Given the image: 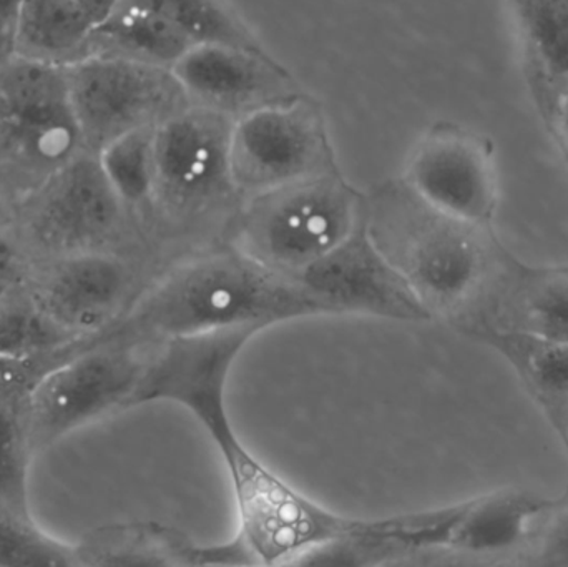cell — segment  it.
I'll return each instance as SVG.
<instances>
[{"label": "cell", "mask_w": 568, "mask_h": 567, "mask_svg": "<svg viewBox=\"0 0 568 567\" xmlns=\"http://www.w3.org/2000/svg\"><path fill=\"white\" fill-rule=\"evenodd\" d=\"M23 2L26 0H0V65L16 59Z\"/></svg>", "instance_id": "obj_28"}, {"label": "cell", "mask_w": 568, "mask_h": 567, "mask_svg": "<svg viewBox=\"0 0 568 567\" xmlns=\"http://www.w3.org/2000/svg\"><path fill=\"white\" fill-rule=\"evenodd\" d=\"M63 70L83 149L95 155L120 136L155 129L192 105L166 67L92 53Z\"/></svg>", "instance_id": "obj_7"}, {"label": "cell", "mask_w": 568, "mask_h": 567, "mask_svg": "<svg viewBox=\"0 0 568 567\" xmlns=\"http://www.w3.org/2000/svg\"><path fill=\"white\" fill-rule=\"evenodd\" d=\"M556 145L564 153L568 163V95L560 112L559 126H557Z\"/></svg>", "instance_id": "obj_31"}, {"label": "cell", "mask_w": 568, "mask_h": 567, "mask_svg": "<svg viewBox=\"0 0 568 567\" xmlns=\"http://www.w3.org/2000/svg\"><path fill=\"white\" fill-rule=\"evenodd\" d=\"M556 506L523 488H503L459 503L447 551L469 558L520 555L537 522Z\"/></svg>", "instance_id": "obj_17"}, {"label": "cell", "mask_w": 568, "mask_h": 567, "mask_svg": "<svg viewBox=\"0 0 568 567\" xmlns=\"http://www.w3.org/2000/svg\"><path fill=\"white\" fill-rule=\"evenodd\" d=\"M132 286L125 260L100 250L73 253L50 276L40 308L70 336L87 335L119 315Z\"/></svg>", "instance_id": "obj_15"}, {"label": "cell", "mask_w": 568, "mask_h": 567, "mask_svg": "<svg viewBox=\"0 0 568 567\" xmlns=\"http://www.w3.org/2000/svg\"><path fill=\"white\" fill-rule=\"evenodd\" d=\"M199 546L169 529L115 526L79 545L82 566L196 565Z\"/></svg>", "instance_id": "obj_22"}, {"label": "cell", "mask_w": 568, "mask_h": 567, "mask_svg": "<svg viewBox=\"0 0 568 567\" xmlns=\"http://www.w3.org/2000/svg\"><path fill=\"white\" fill-rule=\"evenodd\" d=\"M554 429H556L557 435H559L560 439H562L568 462V405L567 408L564 409L562 415H560L559 422H557L556 426H554ZM557 502H568V475L566 489H564L562 496H560V498L557 499Z\"/></svg>", "instance_id": "obj_32"}, {"label": "cell", "mask_w": 568, "mask_h": 567, "mask_svg": "<svg viewBox=\"0 0 568 567\" xmlns=\"http://www.w3.org/2000/svg\"><path fill=\"white\" fill-rule=\"evenodd\" d=\"M193 45L196 43L169 20L116 3L112 16L93 32L92 53L126 57L172 69Z\"/></svg>", "instance_id": "obj_21"}, {"label": "cell", "mask_w": 568, "mask_h": 567, "mask_svg": "<svg viewBox=\"0 0 568 567\" xmlns=\"http://www.w3.org/2000/svg\"><path fill=\"white\" fill-rule=\"evenodd\" d=\"M314 315L333 312L297 280L280 275L230 246L166 272L130 312L122 342L159 345L176 336L239 326L266 330Z\"/></svg>", "instance_id": "obj_1"}, {"label": "cell", "mask_w": 568, "mask_h": 567, "mask_svg": "<svg viewBox=\"0 0 568 567\" xmlns=\"http://www.w3.org/2000/svg\"><path fill=\"white\" fill-rule=\"evenodd\" d=\"M155 129L120 136L97 153L100 165L126 209L152 205L155 185Z\"/></svg>", "instance_id": "obj_24"}, {"label": "cell", "mask_w": 568, "mask_h": 567, "mask_svg": "<svg viewBox=\"0 0 568 567\" xmlns=\"http://www.w3.org/2000/svg\"><path fill=\"white\" fill-rule=\"evenodd\" d=\"M75 2L79 3L87 19H89L97 29V27L102 26V23L112 16L119 0H75Z\"/></svg>", "instance_id": "obj_30"}, {"label": "cell", "mask_w": 568, "mask_h": 567, "mask_svg": "<svg viewBox=\"0 0 568 567\" xmlns=\"http://www.w3.org/2000/svg\"><path fill=\"white\" fill-rule=\"evenodd\" d=\"M297 282L329 306L333 315H371L397 322L433 318L409 283L384 256L363 225Z\"/></svg>", "instance_id": "obj_13"}, {"label": "cell", "mask_w": 568, "mask_h": 567, "mask_svg": "<svg viewBox=\"0 0 568 567\" xmlns=\"http://www.w3.org/2000/svg\"><path fill=\"white\" fill-rule=\"evenodd\" d=\"M17 276V259L12 246L0 235V298Z\"/></svg>", "instance_id": "obj_29"}, {"label": "cell", "mask_w": 568, "mask_h": 567, "mask_svg": "<svg viewBox=\"0 0 568 567\" xmlns=\"http://www.w3.org/2000/svg\"><path fill=\"white\" fill-rule=\"evenodd\" d=\"M366 229L429 315L446 320L476 292L497 243L490 226L439 212L404 180L367 196Z\"/></svg>", "instance_id": "obj_3"}, {"label": "cell", "mask_w": 568, "mask_h": 567, "mask_svg": "<svg viewBox=\"0 0 568 567\" xmlns=\"http://www.w3.org/2000/svg\"><path fill=\"white\" fill-rule=\"evenodd\" d=\"M172 72L192 105L233 120L303 95L290 72L268 52L223 43H196Z\"/></svg>", "instance_id": "obj_14"}, {"label": "cell", "mask_w": 568, "mask_h": 567, "mask_svg": "<svg viewBox=\"0 0 568 567\" xmlns=\"http://www.w3.org/2000/svg\"><path fill=\"white\" fill-rule=\"evenodd\" d=\"M119 3L169 20L195 43H223L266 52L258 37L226 0H119Z\"/></svg>", "instance_id": "obj_23"}, {"label": "cell", "mask_w": 568, "mask_h": 567, "mask_svg": "<svg viewBox=\"0 0 568 567\" xmlns=\"http://www.w3.org/2000/svg\"><path fill=\"white\" fill-rule=\"evenodd\" d=\"M404 183L427 205L454 219L493 225L497 182L489 149L450 123L427 132L410 153Z\"/></svg>", "instance_id": "obj_12"}, {"label": "cell", "mask_w": 568, "mask_h": 567, "mask_svg": "<svg viewBox=\"0 0 568 567\" xmlns=\"http://www.w3.org/2000/svg\"><path fill=\"white\" fill-rule=\"evenodd\" d=\"M0 566L65 567L82 566L79 546L53 538L37 525L0 505Z\"/></svg>", "instance_id": "obj_25"}, {"label": "cell", "mask_w": 568, "mask_h": 567, "mask_svg": "<svg viewBox=\"0 0 568 567\" xmlns=\"http://www.w3.org/2000/svg\"><path fill=\"white\" fill-rule=\"evenodd\" d=\"M235 120L189 105L155 130L152 209L172 230L235 219L243 195L233 179L230 136Z\"/></svg>", "instance_id": "obj_5"}, {"label": "cell", "mask_w": 568, "mask_h": 567, "mask_svg": "<svg viewBox=\"0 0 568 567\" xmlns=\"http://www.w3.org/2000/svg\"><path fill=\"white\" fill-rule=\"evenodd\" d=\"M524 79L539 119L556 140L568 95V0H507Z\"/></svg>", "instance_id": "obj_16"}, {"label": "cell", "mask_w": 568, "mask_h": 567, "mask_svg": "<svg viewBox=\"0 0 568 567\" xmlns=\"http://www.w3.org/2000/svg\"><path fill=\"white\" fill-rule=\"evenodd\" d=\"M70 338L39 306L7 305L0 308V360L27 363L47 355Z\"/></svg>", "instance_id": "obj_26"}, {"label": "cell", "mask_w": 568, "mask_h": 567, "mask_svg": "<svg viewBox=\"0 0 568 567\" xmlns=\"http://www.w3.org/2000/svg\"><path fill=\"white\" fill-rule=\"evenodd\" d=\"M125 209L99 156L87 150L27 195L30 232L65 255L99 250L119 230Z\"/></svg>", "instance_id": "obj_11"}, {"label": "cell", "mask_w": 568, "mask_h": 567, "mask_svg": "<svg viewBox=\"0 0 568 567\" xmlns=\"http://www.w3.org/2000/svg\"><path fill=\"white\" fill-rule=\"evenodd\" d=\"M83 150L65 70L19 57L0 65V183L29 195Z\"/></svg>", "instance_id": "obj_6"}, {"label": "cell", "mask_w": 568, "mask_h": 567, "mask_svg": "<svg viewBox=\"0 0 568 567\" xmlns=\"http://www.w3.org/2000/svg\"><path fill=\"white\" fill-rule=\"evenodd\" d=\"M447 322L463 335L486 328L568 342V266L527 265L497 240L483 282Z\"/></svg>", "instance_id": "obj_10"}, {"label": "cell", "mask_w": 568, "mask_h": 567, "mask_svg": "<svg viewBox=\"0 0 568 567\" xmlns=\"http://www.w3.org/2000/svg\"><path fill=\"white\" fill-rule=\"evenodd\" d=\"M145 363L139 345L122 342L83 353L40 375L27 399L33 453L116 409L130 408Z\"/></svg>", "instance_id": "obj_8"}, {"label": "cell", "mask_w": 568, "mask_h": 567, "mask_svg": "<svg viewBox=\"0 0 568 567\" xmlns=\"http://www.w3.org/2000/svg\"><path fill=\"white\" fill-rule=\"evenodd\" d=\"M366 220V196L336 170L246 196L230 246L297 280L343 245Z\"/></svg>", "instance_id": "obj_4"}, {"label": "cell", "mask_w": 568, "mask_h": 567, "mask_svg": "<svg viewBox=\"0 0 568 567\" xmlns=\"http://www.w3.org/2000/svg\"><path fill=\"white\" fill-rule=\"evenodd\" d=\"M93 32L75 0H26L16 57L65 69L92 55Z\"/></svg>", "instance_id": "obj_19"}, {"label": "cell", "mask_w": 568, "mask_h": 567, "mask_svg": "<svg viewBox=\"0 0 568 567\" xmlns=\"http://www.w3.org/2000/svg\"><path fill=\"white\" fill-rule=\"evenodd\" d=\"M230 160L243 199L336 170L326 120L306 95L236 119Z\"/></svg>", "instance_id": "obj_9"}, {"label": "cell", "mask_w": 568, "mask_h": 567, "mask_svg": "<svg viewBox=\"0 0 568 567\" xmlns=\"http://www.w3.org/2000/svg\"><path fill=\"white\" fill-rule=\"evenodd\" d=\"M520 556L527 565L568 567V502L556 499V506L534 529Z\"/></svg>", "instance_id": "obj_27"}, {"label": "cell", "mask_w": 568, "mask_h": 567, "mask_svg": "<svg viewBox=\"0 0 568 567\" xmlns=\"http://www.w3.org/2000/svg\"><path fill=\"white\" fill-rule=\"evenodd\" d=\"M186 412L206 429L232 479L239 535L226 546L233 565H297L324 546L373 538L377 522L329 512L287 485L243 445L230 419L225 389L196 396Z\"/></svg>", "instance_id": "obj_2"}, {"label": "cell", "mask_w": 568, "mask_h": 567, "mask_svg": "<svg viewBox=\"0 0 568 567\" xmlns=\"http://www.w3.org/2000/svg\"><path fill=\"white\" fill-rule=\"evenodd\" d=\"M466 336L496 350L556 426L568 405V342L486 328Z\"/></svg>", "instance_id": "obj_18"}, {"label": "cell", "mask_w": 568, "mask_h": 567, "mask_svg": "<svg viewBox=\"0 0 568 567\" xmlns=\"http://www.w3.org/2000/svg\"><path fill=\"white\" fill-rule=\"evenodd\" d=\"M12 220V203H10V192L0 183V235L9 226Z\"/></svg>", "instance_id": "obj_33"}, {"label": "cell", "mask_w": 568, "mask_h": 567, "mask_svg": "<svg viewBox=\"0 0 568 567\" xmlns=\"http://www.w3.org/2000/svg\"><path fill=\"white\" fill-rule=\"evenodd\" d=\"M16 363L0 360V505L33 518L30 509V459L36 455L27 423L30 389L16 372Z\"/></svg>", "instance_id": "obj_20"}]
</instances>
